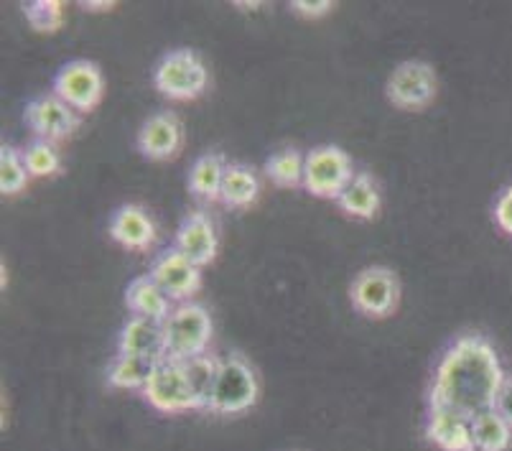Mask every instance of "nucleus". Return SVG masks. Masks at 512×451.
I'll return each instance as SVG.
<instances>
[{"mask_svg":"<svg viewBox=\"0 0 512 451\" xmlns=\"http://www.w3.org/2000/svg\"><path fill=\"white\" fill-rule=\"evenodd\" d=\"M260 401V375L242 352H227L220 357V370L209 395L207 411L217 418H237L253 411Z\"/></svg>","mask_w":512,"mask_h":451,"instance_id":"f03ea898","label":"nucleus"},{"mask_svg":"<svg viewBox=\"0 0 512 451\" xmlns=\"http://www.w3.org/2000/svg\"><path fill=\"white\" fill-rule=\"evenodd\" d=\"M339 209L344 215L352 217L357 222H370L380 215V207H383V194H380V184L372 174L367 171H357L352 176V181L347 184L342 194L337 199Z\"/></svg>","mask_w":512,"mask_h":451,"instance_id":"f3484780","label":"nucleus"},{"mask_svg":"<svg viewBox=\"0 0 512 451\" xmlns=\"http://www.w3.org/2000/svg\"><path fill=\"white\" fill-rule=\"evenodd\" d=\"M166 360L186 362L192 357L207 355L214 337V324L209 311L197 301L176 304L164 322Z\"/></svg>","mask_w":512,"mask_h":451,"instance_id":"20e7f679","label":"nucleus"},{"mask_svg":"<svg viewBox=\"0 0 512 451\" xmlns=\"http://www.w3.org/2000/svg\"><path fill=\"white\" fill-rule=\"evenodd\" d=\"M118 355L143 357V360H166V334L164 322L130 316L118 334Z\"/></svg>","mask_w":512,"mask_h":451,"instance_id":"dca6fc26","label":"nucleus"},{"mask_svg":"<svg viewBox=\"0 0 512 451\" xmlns=\"http://www.w3.org/2000/svg\"><path fill=\"white\" fill-rule=\"evenodd\" d=\"M107 235L115 245L133 253H146L156 245V220L148 215L141 204H120L107 222Z\"/></svg>","mask_w":512,"mask_h":451,"instance_id":"2eb2a0df","label":"nucleus"},{"mask_svg":"<svg viewBox=\"0 0 512 451\" xmlns=\"http://www.w3.org/2000/svg\"><path fill=\"white\" fill-rule=\"evenodd\" d=\"M153 411L166 413V416H179V413L202 411L194 388L189 385L184 373V365L176 360H161L148 378L146 388L138 393Z\"/></svg>","mask_w":512,"mask_h":451,"instance_id":"423d86ee","label":"nucleus"},{"mask_svg":"<svg viewBox=\"0 0 512 451\" xmlns=\"http://www.w3.org/2000/svg\"><path fill=\"white\" fill-rule=\"evenodd\" d=\"M260 197V179L250 166L230 164L222 184L220 202L227 209H248L258 202Z\"/></svg>","mask_w":512,"mask_h":451,"instance_id":"aec40b11","label":"nucleus"},{"mask_svg":"<svg viewBox=\"0 0 512 451\" xmlns=\"http://www.w3.org/2000/svg\"><path fill=\"white\" fill-rule=\"evenodd\" d=\"M495 411L512 426V373L505 375V383H502L500 393H497Z\"/></svg>","mask_w":512,"mask_h":451,"instance_id":"c756f323","label":"nucleus"},{"mask_svg":"<svg viewBox=\"0 0 512 451\" xmlns=\"http://www.w3.org/2000/svg\"><path fill=\"white\" fill-rule=\"evenodd\" d=\"M31 174L26 169L21 148L3 143L0 146V194L3 197H16L23 189L29 187Z\"/></svg>","mask_w":512,"mask_h":451,"instance_id":"b1692460","label":"nucleus"},{"mask_svg":"<svg viewBox=\"0 0 512 451\" xmlns=\"http://www.w3.org/2000/svg\"><path fill=\"white\" fill-rule=\"evenodd\" d=\"M23 120L34 133V138L59 146L77 133L82 115L74 113L67 102L59 100L54 92H44V95L29 100V105L23 110Z\"/></svg>","mask_w":512,"mask_h":451,"instance_id":"9d476101","label":"nucleus"},{"mask_svg":"<svg viewBox=\"0 0 512 451\" xmlns=\"http://www.w3.org/2000/svg\"><path fill=\"white\" fill-rule=\"evenodd\" d=\"M174 248L199 268H207L214 263V258L220 253V235H217L214 217L207 209H192L189 215H184L174 235Z\"/></svg>","mask_w":512,"mask_h":451,"instance_id":"ddd939ff","label":"nucleus"},{"mask_svg":"<svg viewBox=\"0 0 512 451\" xmlns=\"http://www.w3.org/2000/svg\"><path fill=\"white\" fill-rule=\"evenodd\" d=\"M355 164L344 148L339 146H316L306 153L304 189L311 197L334 199L347 189V184L355 176Z\"/></svg>","mask_w":512,"mask_h":451,"instance_id":"6e6552de","label":"nucleus"},{"mask_svg":"<svg viewBox=\"0 0 512 451\" xmlns=\"http://www.w3.org/2000/svg\"><path fill=\"white\" fill-rule=\"evenodd\" d=\"M115 3H105V0H85L82 3V11L87 13H107V11H113Z\"/></svg>","mask_w":512,"mask_h":451,"instance_id":"7c9ffc66","label":"nucleus"},{"mask_svg":"<svg viewBox=\"0 0 512 451\" xmlns=\"http://www.w3.org/2000/svg\"><path fill=\"white\" fill-rule=\"evenodd\" d=\"M505 375L502 357L490 337L477 332L459 334L436 362L426 406L449 408L469 418L492 411Z\"/></svg>","mask_w":512,"mask_h":451,"instance_id":"f257e3e1","label":"nucleus"},{"mask_svg":"<svg viewBox=\"0 0 512 451\" xmlns=\"http://www.w3.org/2000/svg\"><path fill=\"white\" fill-rule=\"evenodd\" d=\"M148 276L158 283V288L169 296L174 304L192 301L202 288V268L194 265L184 253L171 245L153 258Z\"/></svg>","mask_w":512,"mask_h":451,"instance_id":"9b49d317","label":"nucleus"},{"mask_svg":"<svg viewBox=\"0 0 512 451\" xmlns=\"http://www.w3.org/2000/svg\"><path fill=\"white\" fill-rule=\"evenodd\" d=\"M136 148L153 164L174 161L184 148V123L174 110H158L143 120L136 136Z\"/></svg>","mask_w":512,"mask_h":451,"instance_id":"f8f14e48","label":"nucleus"},{"mask_svg":"<svg viewBox=\"0 0 512 451\" xmlns=\"http://www.w3.org/2000/svg\"><path fill=\"white\" fill-rule=\"evenodd\" d=\"M23 161H26L31 179H49V176H57L62 171L59 146L41 141V138H34V141H29V146L23 148Z\"/></svg>","mask_w":512,"mask_h":451,"instance_id":"a878e982","label":"nucleus"},{"mask_svg":"<svg viewBox=\"0 0 512 451\" xmlns=\"http://www.w3.org/2000/svg\"><path fill=\"white\" fill-rule=\"evenodd\" d=\"M156 365L158 362L153 360L118 355V352H115V357L110 360V365H107L105 380L107 385L115 390H136V393H141V390L146 388L148 378L153 375V370H156Z\"/></svg>","mask_w":512,"mask_h":451,"instance_id":"412c9836","label":"nucleus"},{"mask_svg":"<svg viewBox=\"0 0 512 451\" xmlns=\"http://www.w3.org/2000/svg\"><path fill=\"white\" fill-rule=\"evenodd\" d=\"M153 85L166 100L192 102L207 92L209 69L194 49H171L153 67Z\"/></svg>","mask_w":512,"mask_h":451,"instance_id":"7ed1b4c3","label":"nucleus"},{"mask_svg":"<svg viewBox=\"0 0 512 451\" xmlns=\"http://www.w3.org/2000/svg\"><path fill=\"white\" fill-rule=\"evenodd\" d=\"M51 92L64 100L74 113L87 115L97 108L105 95V77L102 69L90 59H72L62 64L54 74Z\"/></svg>","mask_w":512,"mask_h":451,"instance_id":"1a4fd4ad","label":"nucleus"},{"mask_svg":"<svg viewBox=\"0 0 512 451\" xmlns=\"http://www.w3.org/2000/svg\"><path fill=\"white\" fill-rule=\"evenodd\" d=\"M288 11L296 18H304V21H319L334 11V3L332 0H291Z\"/></svg>","mask_w":512,"mask_h":451,"instance_id":"cd10ccee","label":"nucleus"},{"mask_svg":"<svg viewBox=\"0 0 512 451\" xmlns=\"http://www.w3.org/2000/svg\"><path fill=\"white\" fill-rule=\"evenodd\" d=\"M349 301L367 319H388L398 311L400 278L385 265L362 268L349 283Z\"/></svg>","mask_w":512,"mask_h":451,"instance_id":"39448f33","label":"nucleus"},{"mask_svg":"<svg viewBox=\"0 0 512 451\" xmlns=\"http://www.w3.org/2000/svg\"><path fill=\"white\" fill-rule=\"evenodd\" d=\"M125 306L130 309V316H146V319L166 322L176 304L146 273V276H136L128 283V288H125Z\"/></svg>","mask_w":512,"mask_h":451,"instance_id":"6ab92c4d","label":"nucleus"},{"mask_svg":"<svg viewBox=\"0 0 512 451\" xmlns=\"http://www.w3.org/2000/svg\"><path fill=\"white\" fill-rule=\"evenodd\" d=\"M304 171H306V153L299 148L283 146L273 151L265 161V176L281 189H299L304 187Z\"/></svg>","mask_w":512,"mask_h":451,"instance_id":"4be33fe9","label":"nucleus"},{"mask_svg":"<svg viewBox=\"0 0 512 451\" xmlns=\"http://www.w3.org/2000/svg\"><path fill=\"white\" fill-rule=\"evenodd\" d=\"M439 95V77L434 67L421 59H408L393 69L385 85V97L393 108L421 113Z\"/></svg>","mask_w":512,"mask_h":451,"instance_id":"0eeeda50","label":"nucleus"},{"mask_svg":"<svg viewBox=\"0 0 512 451\" xmlns=\"http://www.w3.org/2000/svg\"><path fill=\"white\" fill-rule=\"evenodd\" d=\"M492 217H495L497 227H500L505 235L512 237V184H507L495 199V207H492Z\"/></svg>","mask_w":512,"mask_h":451,"instance_id":"c85d7f7f","label":"nucleus"},{"mask_svg":"<svg viewBox=\"0 0 512 451\" xmlns=\"http://www.w3.org/2000/svg\"><path fill=\"white\" fill-rule=\"evenodd\" d=\"M474 449L477 451H510L512 426L492 408L472 418Z\"/></svg>","mask_w":512,"mask_h":451,"instance_id":"5701e85b","label":"nucleus"},{"mask_svg":"<svg viewBox=\"0 0 512 451\" xmlns=\"http://www.w3.org/2000/svg\"><path fill=\"white\" fill-rule=\"evenodd\" d=\"M235 8H240V11H258V8H263V3L260 0H253V3H248V0H235Z\"/></svg>","mask_w":512,"mask_h":451,"instance_id":"2f4dec72","label":"nucleus"},{"mask_svg":"<svg viewBox=\"0 0 512 451\" xmlns=\"http://www.w3.org/2000/svg\"><path fill=\"white\" fill-rule=\"evenodd\" d=\"M227 166L230 164L220 151H207L194 158L192 169H189V194L202 204L220 202Z\"/></svg>","mask_w":512,"mask_h":451,"instance_id":"a211bd4d","label":"nucleus"},{"mask_svg":"<svg viewBox=\"0 0 512 451\" xmlns=\"http://www.w3.org/2000/svg\"><path fill=\"white\" fill-rule=\"evenodd\" d=\"M423 439L439 451H477L474 449L472 418L441 406H426Z\"/></svg>","mask_w":512,"mask_h":451,"instance_id":"4468645a","label":"nucleus"},{"mask_svg":"<svg viewBox=\"0 0 512 451\" xmlns=\"http://www.w3.org/2000/svg\"><path fill=\"white\" fill-rule=\"evenodd\" d=\"M184 365V373L189 385L194 388L199 398V406H202V413L207 411V403H209V395H212L214 388V380H217V370H220V357L217 355H199L192 357V360L181 362Z\"/></svg>","mask_w":512,"mask_h":451,"instance_id":"393cba45","label":"nucleus"},{"mask_svg":"<svg viewBox=\"0 0 512 451\" xmlns=\"http://www.w3.org/2000/svg\"><path fill=\"white\" fill-rule=\"evenodd\" d=\"M23 16L29 18L31 29L39 34H54L62 29L64 6L59 0H31L23 3Z\"/></svg>","mask_w":512,"mask_h":451,"instance_id":"bb28decb","label":"nucleus"}]
</instances>
